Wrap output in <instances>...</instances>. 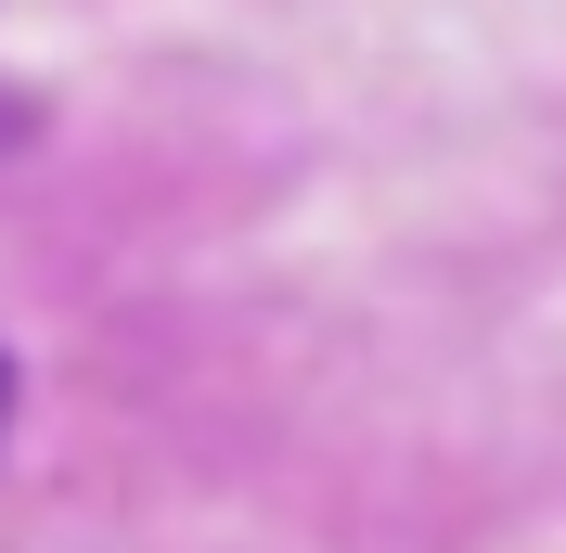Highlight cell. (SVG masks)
<instances>
[{
    "label": "cell",
    "mask_w": 566,
    "mask_h": 553,
    "mask_svg": "<svg viewBox=\"0 0 566 553\" xmlns=\"http://www.w3.org/2000/svg\"><path fill=\"white\" fill-rule=\"evenodd\" d=\"M0 438H13V361H0Z\"/></svg>",
    "instance_id": "6da1fadb"
}]
</instances>
